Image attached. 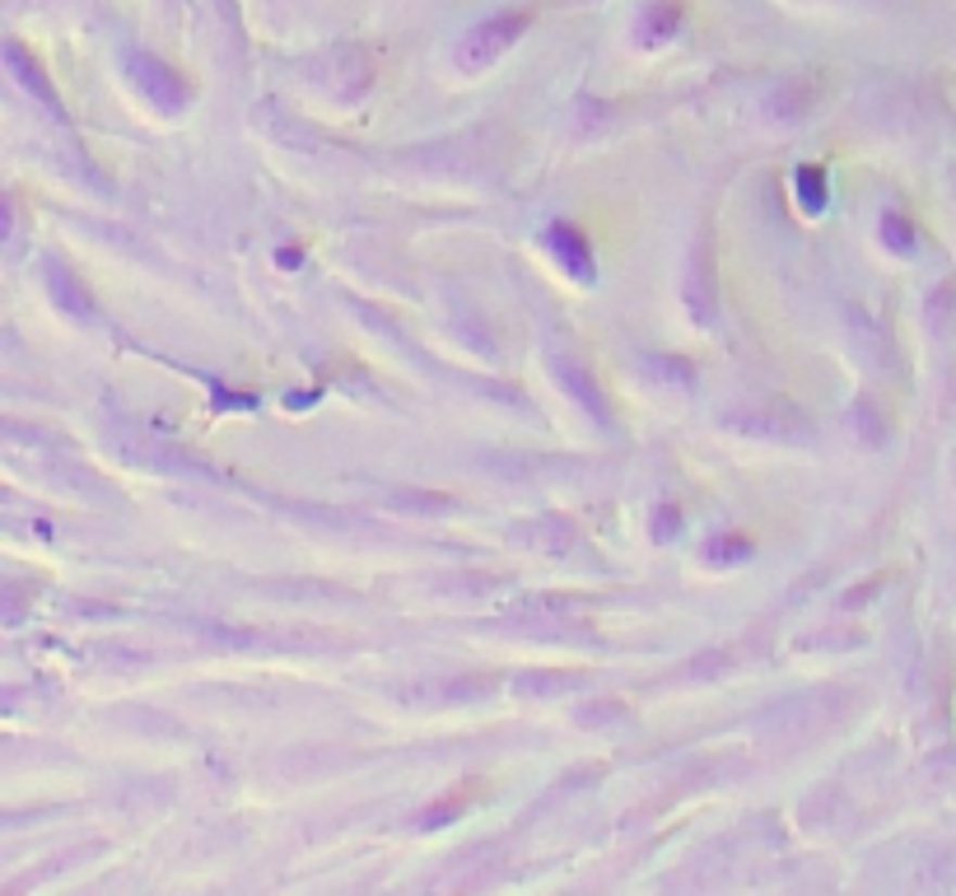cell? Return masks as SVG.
Instances as JSON below:
<instances>
[{
  "mask_svg": "<svg viewBox=\"0 0 956 896\" xmlns=\"http://www.w3.org/2000/svg\"><path fill=\"white\" fill-rule=\"evenodd\" d=\"M793 197H798V211H803L807 219H817V215L826 211V201H830L826 173H821L817 164H803V168L793 173Z\"/></svg>",
  "mask_w": 956,
  "mask_h": 896,
  "instance_id": "14",
  "label": "cell"
},
{
  "mask_svg": "<svg viewBox=\"0 0 956 896\" xmlns=\"http://www.w3.org/2000/svg\"><path fill=\"white\" fill-rule=\"evenodd\" d=\"M551 369H556V383L565 388L578 406H584V416H592V420H602V426H607V397H602L598 379H592V374L578 365V359H570V355H556Z\"/></svg>",
  "mask_w": 956,
  "mask_h": 896,
  "instance_id": "9",
  "label": "cell"
},
{
  "mask_svg": "<svg viewBox=\"0 0 956 896\" xmlns=\"http://www.w3.org/2000/svg\"><path fill=\"white\" fill-rule=\"evenodd\" d=\"M490 691H495V678H485V672H472V678H462V682L444 686V696H448V701H472V696H490Z\"/></svg>",
  "mask_w": 956,
  "mask_h": 896,
  "instance_id": "21",
  "label": "cell"
},
{
  "mask_svg": "<svg viewBox=\"0 0 956 896\" xmlns=\"http://www.w3.org/2000/svg\"><path fill=\"white\" fill-rule=\"evenodd\" d=\"M812 108H817V80L798 75V80H783V85L770 93V99H765V117L783 122V127H793V122H803Z\"/></svg>",
  "mask_w": 956,
  "mask_h": 896,
  "instance_id": "11",
  "label": "cell"
},
{
  "mask_svg": "<svg viewBox=\"0 0 956 896\" xmlns=\"http://www.w3.org/2000/svg\"><path fill=\"white\" fill-rule=\"evenodd\" d=\"M509 542L523 546V552H532V556H565V552H574L578 528L570 523L565 514H541V518H523V523H513Z\"/></svg>",
  "mask_w": 956,
  "mask_h": 896,
  "instance_id": "6",
  "label": "cell"
},
{
  "mask_svg": "<svg viewBox=\"0 0 956 896\" xmlns=\"http://www.w3.org/2000/svg\"><path fill=\"white\" fill-rule=\"evenodd\" d=\"M322 89L332 93L336 103H359L373 89V56L365 47H336V52H327Z\"/></svg>",
  "mask_w": 956,
  "mask_h": 896,
  "instance_id": "5",
  "label": "cell"
},
{
  "mask_svg": "<svg viewBox=\"0 0 956 896\" xmlns=\"http://www.w3.org/2000/svg\"><path fill=\"white\" fill-rule=\"evenodd\" d=\"M574 686H584V678L578 672H560V668H537L513 682L519 696H560V691H574Z\"/></svg>",
  "mask_w": 956,
  "mask_h": 896,
  "instance_id": "15",
  "label": "cell"
},
{
  "mask_svg": "<svg viewBox=\"0 0 956 896\" xmlns=\"http://www.w3.org/2000/svg\"><path fill=\"white\" fill-rule=\"evenodd\" d=\"M467 804H472V790H452V794H444V798H434V804L416 817V826H420V831L444 826V822H452V817H462Z\"/></svg>",
  "mask_w": 956,
  "mask_h": 896,
  "instance_id": "18",
  "label": "cell"
},
{
  "mask_svg": "<svg viewBox=\"0 0 956 896\" xmlns=\"http://www.w3.org/2000/svg\"><path fill=\"white\" fill-rule=\"evenodd\" d=\"M42 286H47V299H52L61 313H71V318H93V294H89V286H85L80 276H75V266H66V262L52 257V253L42 257Z\"/></svg>",
  "mask_w": 956,
  "mask_h": 896,
  "instance_id": "7",
  "label": "cell"
},
{
  "mask_svg": "<svg viewBox=\"0 0 956 896\" xmlns=\"http://www.w3.org/2000/svg\"><path fill=\"white\" fill-rule=\"evenodd\" d=\"M127 75L131 85L140 89V99H145L150 108H160L164 117H174L187 108V99H192V85H187V75H178L174 66H168L164 56L145 52V47H127Z\"/></svg>",
  "mask_w": 956,
  "mask_h": 896,
  "instance_id": "3",
  "label": "cell"
},
{
  "mask_svg": "<svg viewBox=\"0 0 956 896\" xmlns=\"http://www.w3.org/2000/svg\"><path fill=\"white\" fill-rule=\"evenodd\" d=\"M5 66H10V75L20 80L34 99L47 108L52 117H61V99H56V89H52V80H47V71H42V61L38 56H28V47L24 42H5Z\"/></svg>",
  "mask_w": 956,
  "mask_h": 896,
  "instance_id": "10",
  "label": "cell"
},
{
  "mask_svg": "<svg viewBox=\"0 0 956 896\" xmlns=\"http://www.w3.org/2000/svg\"><path fill=\"white\" fill-rule=\"evenodd\" d=\"M677 28H681L677 0H649V5L639 10V20H635V38H639V47H663V42L677 38Z\"/></svg>",
  "mask_w": 956,
  "mask_h": 896,
  "instance_id": "12",
  "label": "cell"
},
{
  "mask_svg": "<svg viewBox=\"0 0 956 896\" xmlns=\"http://www.w3.org/2000/svg\"><path fill=\"white\" fill-rule=\"evenodd\" d=\"M649 369H658V379L681 383V388H691V383H696L691 359H681V355H653V359H649Z\"/></svg>",
  "mask_w": 956,
  "mask_h": 896,
  "instance_id": "19",
  "label": "cell"
},
{
  "mask_svg": "<svg viewBox=\"0 0 956 896\" xmlns=\"http://www.w3.org/2000/svg\"><path fill=\"white\" fill-rule=\"evenodd\" d=\"M850 420H854V430H858V426H868V444H882V430H877V412H872L868 402H854V416H850Z\"/></svg>",
  "mask_w": 956,
  "mask_h": 896,
  "instance_id": "22",
  "label": "cell"
},
{
  "mask_svg": "<svg viewBox=\"0 0 956 896\" xmlns=\"http://www.w3.org/2000/svg\"><path fill=\"white\" fill-rule=\"evenodd\" d=\"M546 248H551V257L565 266V272L574 276V280H588L598 276V262H592V243L584 239V234H578L570 219H551V225H546Z\"/></svg>",
  "mask_w": 956,
  "mask_h": 896,
  "instance_id": "8",
  "label": "cell"
},
{
  "mask_svg": "<svg viewBox=\"0 0 956 896\" xmlns=\"http://www.w3.org/2000/svg\"><path fill=\"white\" fill-rule=\"evenodd\" d=\"M387 505L397 514H452V495H438V491H392Z\"/></svg>",
  "mask_w": 956,
  "mask_h": 896,
  "instance_id": "16",
  "label": "cell"
},
{
  "mask_svg": "<svg viewBox=\"0 0 956 896\" xmlns=\"http://www.w3.org/2000/svg\"><path fill=\"white\" fill-rule=\"evenodd\" d=\"M527 24H532L527 10H505V14H490V20L472 24L458 42H452V66H458L462 75H481L485 66H495V61L527 34Z\"/></svg>",
  "mask_w": 956,
  "mask_h": 896,
  "instance_id": "1",
  "label": "cell"
},
{
  "mask_svg": "<svg viewBox=\"0 0 956 896\" xmlns=\"http://www.w3.org/2000/svg\"><path fill=\"white\" fill-rule=\"evenodd\" d=\"M877 234H882V248H887V253H896V257H910V253H915V225H910V215L887 211L882 225H877Z\"/></svg>",
  "mask_w": 956,
  "mask_h": 896,
  "instance_id": "17",
  "label": "cell"
},
{
  "mask_svg": "<svg viewBox=\"0 0 956 896\" xmlns=\"http://www.w3.org/2000/svg\"><path fill=\"white\" fill-rule=\"evenodd\" d=\"M649 523H653V528H649L653 542H672V538L681 532V509H677V505H658V509L649 514Z\"/></svg>",
  "mask_w": 956,
  "mask_h": 896,
  "instance_id": "20",
  "label": "cell"
},
{
  "mask_svg": "<svg viewBox=\"0 0 956 896\" xmlns=\"http://www.w3.org/2000/svg\"><path fill=\"white\" fill-rule=\"evenodd\" d=\"M751 552H756V546H751V538L747 532H710V538H704V560L710 565H718V570H732V565H747L751 560Z\"/></svg>",
  "mask_w": 956,
  "mask_h": 896,
  "instance_id": "13",
  "label": "cell"
},
{
  "mask_svg": "<svg viewBox=\"0 0 956 896\" xmlns=\"http://www.w3.org/2000/svg\"><path fill=\"white\" fill-rule=\"evenodd\" d=\"M276 262L285 266V272H294V266H304V253H299V248H280V253H276Z\"/></svg>",
  "mask_w": 956,
  "mask_h": 896,
  "instance_id": "23",
  "label": "cell"
},
{
  "mask_svg": "<svg viewBox=\"0 0 956 896\" xmlns=\"http://www.w3.org/2000/svg\"><path fill=\"white\" fill-rule=\"evenodd\" d=\"M681 304L691 313L696 327H710L714 323V308H718V280H714V239L700 234L691 257H686V276H681Z\"/></svg>",
  "mask_w": 956,
  "mask_h": 896,
  "instance_id": "4",
  "label": "cell"
},
{
  "mask_svg": "<svg viewBox=\"0 0 956 896\" xmlns=\"http://www.w3.org/2000/svg\"><path fill=\"white\" fill-rule=\"evenodd\" d=\"M724 426L732 434L761 439V444H807L812 439V420L807 412H798L793 402H747V406H728Z\"/></svg>",
  "mask_w": 956,
  "mask_h": 896,
  "instance_id": "2",
  "label": "cell"
}]
</instances>
